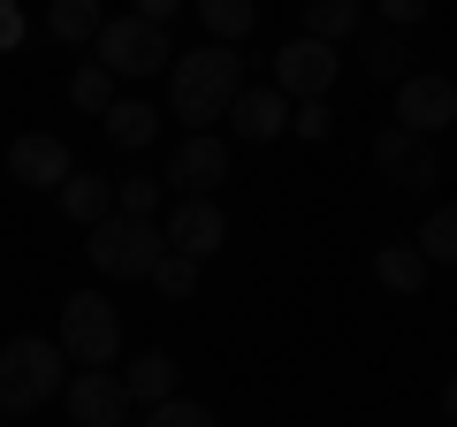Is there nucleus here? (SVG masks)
I'll return each instance as SVG.
<instances>
[{"label":"nucleus","mask_w":457,"mask_h":427,"mask_svg":"<svg viewBox=\"0 0 457 427\" xmlns=\"http://www.w3.org/2000/svg\"><path fill=\"white\" fill-rule=\"evenodd\" d=\"M176 381H183V366L168 359V351H145V359L122 366V389H130V405H168V397H176Z\"/></svg>","instance_id":"4468645a"},{"label":"nucleus","mask_w":457,"mask_h":427,"mask_svg":"<svg viewBox=\"0 0 457 427\" xmlns=\"http://www.w3.org/2000/svg\"><path fill=\"white\" fill-rule=\"evenodd\" d=\"M411 245L427 252V267H457V206H435V214H427V230L411 237Z\"/></svg>","instance_id":"5701e85b"},{"label":"nucleus","mask_w":457,"mask_h":427,"mask_svg":"<svg viewBox=\"0 0 457 427\" xmlns=\"http://www.w3.org/2000/svg\"><path fill=\"white\" fill-rule=\"evenodd\" d=\"M366 77L374 84H404V31H374L366 38Z\"/></svg>","instance_id":"b1692460"},{"label":"nucleus","mask_w":457,"mask_h":427,"mask_svg":"<svg viewBox=\"0 0 457 427\" xmlns=\"http://www.w3.org/2000/svg\"><path fill=\"white\" fill-rule=\"evenodd\" d=\"M62 397H69V420L77 427H130V389H122L114 366H77Z\"/></svg>","instance_id":"0eeeda50"},{"label":"nucleus","mask_w":457,"mask_h":427,"mask_svg":"<svg viewBox=\"0 0 457 427\" xmlns=\"http://www.w3.org/2000/svg\"><path fill=\"white\" fill-rule=\"evenodd\" d=\"M427 8H435V0H381V23H389V31H411Z\"/></svg>","instance_id":"cd10ccee"},{"label":"nucleus","mask_w":457,"mask_h":427,"mask_svg":"<svg viewBox=\"0 0 457 427\" xmlns=\"http://www.w3.org/2000/svg\"><path fill=\"white\" fill-rule=\"evenodd\" d=\"M161 176H145V168H130V176H114V214H137V222H161Z\"/></svg>","instance_id":"412c9836"},{"label":"nucleus","mask_w":457,"mask_h":427,"mask_svg":"<svg viewBox=\"0 0 457 427\" xmlns=\"http://www.w3.org/2000/svg\"><path fill=\"white\" fill-rule=\"evenodd\" d=\"M290 130L305 138V146H320V138L336 130V115H328V99H297V107H290Z\"/></svg>","instance_id":"bb28decb"},{"label":"nucleus","mask_w":457,"mask_h":427,"mask_svg":"<svg viewBox=\"0 0 457 427\" xmlns=\"http://www.w3.org/2000/svg\"><path fill=\"white\" fill-rule=\"evenodd\" d=\"M176 8H183V0H137L130 16H145V23H161V31H168V23H176Z\"/></svg>","instance_id":"c756f323"},{"label":"nucleus","mask_w":457,"mask_h":427,"mask_svg":"<svg viewBox=\"0 0 457 427\" xmlns=\"http://www.w3.org/2000/svg\"><path fill=\"white\" fill-rule=\"evenodd\" d=\"M84 252H92V267L107 282H145L161 267V252H168V230L161 222H137V214H107Z\"/></svg>","instance_id":"7ed1b4c3"},{"label":"nucleus","mask_w":457,"mask_h":427,"mask_svg":"<svg viewBox=\"0 0 457 427\" xmlns=\"http://www.w3.org/2000/svg\"><path fill=\"white\" fill-rule=\"evenodd\" d=\"M336 46L328 38H282V54H275V92L282 99H328L336 92Z\"/></svg>","instance_id":"423d86ee"},{"label":"nucleus","mask_w":457,"mask_h":427,"mask_svg":"<svg viewBox=\"0 0 457 427\" xmlns=\"http://www.w3.org/2000/svg\"><path fill=\"white\" fill-rule=\"evenodd\" d=\"M99 23H107L99 0H46V38H62V46H92Z\"/></svg>","instance_id":"dca6fc26"},{"label":"nucleus","mask_w":457,"mask_h":427,"mask_svg":"<svg viewBox=\"0 0 457 427\" xmlns=\"http://www.w3.org/2000/svg\"><path fill=\"white\" fill-rule=\"evenodd\" d=\"M54 344L69 351V366H114L122 359V313L107 306V290H69Z\"/></svg>","instance_id":"20e7f679"},{"label":"nucleus","mask_w":457,"mask_h":427,"mask_svg":"<svg viewBox=\"0 0 457 427\" xmlns=\"http://www.w3.org/2000/svg\"><path fill=\"white\" fill-rule=\"evenodd\" d=\"M198 23L213 31V46H245L260 23V0H198Z\"/></svg>","instance_id":"6ab92c4d"},{"label":"nucleus","mask_w":457,"mask_h":427,"mask_svg":"<svg viewBox=\"0 0 457 427\" xmlns=\"http://www.w3.org/2000/svg\"><path fill=\"white\" fill-rule=\"evenodd\" d=\"M153 290H161V297H191L198 290V260H183V252H161V267H153Z\"/></svg>","instance_id":"393cba45"},{"label":"nucleus","mask_w":457,"mask_h":427,"mask_svg":"<svg viewBox=\"0 0 457 427\" xmlns=\"http://www.w3.org/2000/svg\"><path fill=\"white\" fill-rule=\"evenodd\" d=\"M0 46H23V8L16 0H0Z\"/></svg>","instance_id":"c85d7f7f"},{"label":"nucleus","mask_w":457,"mask_h":427,"mask_svg":"<svg viewBox=\"0 0 457 427\" xmlns=\"http://www.w3.org/2000/svg\"><path fill=\"white\" fill-rule=\"evenodd\" d=\"M442 420L457 427V374H450V389H442Z\"/></svg>","instance_id":"7c9ffc66"},{"label":"nucleus","mask_w":457,"mask_h":427,"mask_svg":"<svg viewBox=\"0 0 457 427\" xmlns=\"http://www.w3.org/2000/svg\"><path fill=\"white\" fill-rule=\"evenodd\" d=\"M0 427H8V420H0Z\"/></svg>","instance_id":"2f4dec72"},{"label":"nucleus","mask_w":457,"mask_h":427,"mask_svg":"<svg viewBox=\"0 0 457 427\" xmlns=\"http://www.w3.org/2000/svg\"><path fill=\"white\" fill-rule=\"evenodd\" d=\"M99 130H107L122 153H137V146H153V138H161V115H153L145 99H114L107 115H99Z\"/></svg>","instance_id":"a211bd4d"},{"label":"nucleus","mask_w":457,"mask_h":427,"mask_svg":"<svg viewBox=\"0 0 457 427\" xmlns=\"http://www.w3.org/2000/svg\"><path fill=\"white\" fill-rule=\"evenodd\" d=\"M374 168L389 183H404V191H427V183H442V161L427 138H411L404 122H389V130H374Z\"/></svg>","instance_id":"9d476101"},{"label":"nucleus","mask_w":457,"mask_h":427,"mask_svg":"<svg viewBox=\"0 0 457 427\" xmlns=\"http://www.w3.org/2000/svg\"><path fill=\"white\" fill-rule=\"evenodd\" d=\"M54 198H62V214H69V222H84V230H99V222L114 214V183L107 176H69Z\"/></svg>","instance_id":"f3484780"},{"label":"nucleus","mask_w":457,"mask_h":427,"mask_svg":"<svg viewBox=\"0 0 457 427\" xmlns=\"http://www.w3.org/2000/svg\"><path fill=\"white\" fill-rule=\"evenodd\" d=\"M396 122H404L411 138H435L457 122V77H427V69H411L404 84H396Z\"/></svg>","instance_id":"6e6552de"},{"label":"nucleus","mask_w":457,"mask_h":427,"mask_svg":"<svg viewBox=\"0 0 457 427\" xmlns=\"http://www.w3.org/2000/svg\"><path fill=\"white\" fill-rule=\"evenodd\" d=\"M228 130L245 138V146H267V138H282L290 130V99L275 92V84H260V92H237V107H228Z\"/></svg>","instance_id":"ddd939ff"},{"label":"nucleus","mask_w":457,"mask_h":427,"mask_svg":"<svg viewBox=\"0 0 457 427\" xmlns=\"http://www.w3.org/2000/svg\"><path fill=\"white\" fill-rule=\"evenodd\" d=\"M92 62L114 69V77H161V69L176 62V46H168V31L145 23V16H107L99 38H92Z\"/></svg>","instance_id":"39448f33"},{"label":"nucleus","mask_w":457,"mask_h":427,"mask_svg":"<svg viewBox=\"0 0 457 427\" xmlns=\"http://www.w3.org/2000/svg\"><path fill=\"white\" fill-rule=\"evenodd\" d=\"M137 427H213V412L198 405V397H168V405H145Z\"/></svg>","instance_id":"a878e982"},{"label":"nucleus","mask_w":457,"mask_h":427,"mask_svg":"<svg viewBox=\"0 0 457 427\" xmlns=\"http://www.w3.org/2000/svg\"><path fill=\"white\" fill-rule=\"evenodd\" d=\"M351 31H359V0H305V38L343 46Z\"/></svg>","instance_id":"aec40b11"},{"label":"nucleus","mask_w":457,"mask_h":427,"mask_svg":"<svg viewBox=\"0 0 457 427\" xmlns=\"http://www.w3.org/2000/svg\"><path fill=\"white\" fill-rule=\"evenodd\" d=\"M237 92H245V54L237 46H191L168 62V107H176V122H191V130H206V122H228V107H237Z\"/></svg>","instance_id":"f257e3e1"},{"label":"nucleus","mask_w":457,"mask_h":427,"mask_svg":"<svg viewBox=\"0 0 457 427\" xmlns=\"http://www.w3.org/2000/svg\"><path fill=\"white\" fill-rule=\"evenodd\" d=\"M161 230H168V252H183V260H198V267H206L213 252L228 245V214L213 206V198H176Z\"/></svg>","instance_id":"1a4fd4ad"},{"label":"nucleus","mask_w":457,"mask_h":427,"mask_svg":"<svg viewBox=\"0 0 457 427\" xmlns=\"http://www.w3.org/2000/svg\"><path fill=\"white\" fill-rule=\"evenodd\" d=\"M8 176L31 183V191H62V183L77 176V161H69V146H62L54 130H31V138L8 146Z\"/></svg>","instance_id":"f8f14e48"},{"label":"nucleus","mask_w":457,"mask_h":427,"mask_svg":"<svg viewBox=\"0 0 457 427\" xmlns=\"http://www.w3.org/2000/svg\"><path fill=\"white\" fill-rule=\"evenodd\" d=\"M161 183H176L183 198H213V183H228V146L213 130H191L176 153H168V176Z\"/></svg>","instance_id":"9b49d317"},{"label":"nucleus","mask_w":457,"mask_h":427,"mask_svg":"<svg viewBox=\"0 0 457 427\" xmlns=\"http://www.w3.org/2000/svg\"><path fill=\"white\" fill-rule=\"evenodd\" d=\"M69 107H84V115H107V107H114V69L77 62V69H69Z\"/></svg>","instance_id":"4be33fe9"},{"label":"nucleus","mask_w":457,"mask_h":427,"mask_svg":"<svg viewBox=\"0 0 457 427\" xmlns=\"http://www.w3.org/2000/svg\"><path fill=\"white\" fill-rule=\"evenodd\" d=\"M427 275H435V267H427L420 245H381L374 252V282H381V290H396V297H420Z\"/></svg>","instance_id":"2eb2a0df"},{"label":"nucleus","mask_w":457,"mask_h":427,"mask_svg":"<svg viewBox=\"0 0 457 427\" xmlns=\"http://www.w3.org/2000/svg\"><path fill=\"white\" fill-rule=\"evenodd\" d=\"M69 389V351L46 344V336H8L0 344V420H23L46 397Z\"/></svg>","instance_id":"f03ea898"}]
</instances>
